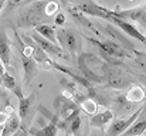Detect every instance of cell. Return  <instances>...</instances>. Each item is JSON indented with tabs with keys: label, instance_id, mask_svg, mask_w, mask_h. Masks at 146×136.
Listing matches in <instances>:
<instances>
[{
	"label": "cell",
	"instance_id": "1",
	"mask_svg": "<svg viewBox=\"0 0 146 136\" xmlns=\"http://www.w3.org/2000/svg\"><path fill=\"white\" fill-rule=\"evenodd\" d=\"M17 43L20 45L19 54L21 57V64H23V81L24 84H30L31 80L38 74L40 68H38V64L33 58V45L31 47L26 45L19 37H17Z\"/></svg>",
	"mask_w": 146,
	"mask_h": 136
},
{
	"label": "cell",
	"instance_id": "2",
	"mask_svg": "<svg viewBox=\"0 0 146 136\" xmlns=\"http://www.w3.org/2000/svg\"><path fill=\"white\" fill-rule=\"evenodd\" d=\"M36 108V92H31L29 96L19 95V118L21 121V128L29 126Z\"/></svg>",
	"mask_w": 146,
	"mask_h": 136
},
{
	"label": "cell",
	"instance_id": "3",
	"mask_svg": "<svg viewBox=\"0 0 146 136\" xmlns=\"http://www.w3.org/2000/svg\"><path fill=\"white\" fill-rule=\"evenodd\" d=\"M142 112H145V106H142V108H139L133 115H131L129 118H126V119H115V121H112L111 123H109V126H108V132H106V136H119L122 135L138 118H139V115L142 113Z\"/></svg>",
	"mask_w": 146,
	"mask_h": 136
},
{
	"label": "cell",
	"instance_id": "4",
	"mask_svg": "<svg viewBox=\"0 0 146 136\" xmlns=\"http://www.w3.org/2000/svg\"><path fill=\"white\" fill-rule=\"evenodd\" d=\"M88 41H91L92 44H95L97 47H99L101 52L108 58H122L126 55L123 47L112 40H105V41H98V40H94V38H88Z\"/></svg>",
	"mask_w": 146,
	"mask_h": 136
},
{
	"label": "cell",
	"instance_id": "5",
	"mask_svg": "<svg viewBox=\"0 0 146 136\" xmlns=\"http://www.w3.org/2000/svg\"><path fill=\"white\" fill-rule=\"evenodd\" d=\"M55 36H57V43L60 45V48L65 47L71 54H75L77 50H78V40H77V36L74 31L71 30H58L55 31Z\"/></svg>",
	"mask_w": 146,
	"mask_h": 136
},
{
	"label": "cell",
	"instance_id": "6",
	"mask_svg": "<svg viewBox=\"0 0 146 136\" xmlns=\"http://www.w3.org/2000/svg\"><path fill=\"white\" fill-rule=\"evenodd\" d=\"M31 37H33V40L36 41V44L37 47L47 55H52V57H64L65 54H64V51H62V48H60V45H55L52 44V43H50L47 41L46 38H43L41 36H38L36 31L31 34Z\"/></svg>",
	"mask_w": 146,
	"mask_h": 136
},
{
	"label": "cell",
	"instance_id": "7",
	"mask_svg": "<svg viewBox=\"0 0 146 136\" xmlns=\"http://www.w3.org/2000/svg\"><path fill=\"white\" fill-rule=\"evenodd\" d=\"M10 60H11V43L4 30L0 29V62L3 64L6 71L10 67Z\"/></svg>",
	"mask_w": 146,
	"mask_h": 136
},
{
	"label": "cell",
	"instance_id": "8",
	"mask_svg": "<svg viewBox=\"0 0 146 136\" xmlns=\"http://www.w3.org/2000/svg\"><path fill=\"white\" fill-rule=\"evenodd\" d=\"M75 9H77L81 14H84V16L88 14V16H95V17H101V19L109 20V16L105 13V7L99 6V4L94 3V1H87V3L78 4Z\"/></svg>",
	"mask_w": 146,
	"mask_h": 136
},
{
	"label": "cell",
	"instance_id": "9",
	"mask_svg": "<svg viewBox=\"0 0 146 136\" xmlns=\"http://www.w3.org/2000/svg\"><path fill=\"white\" fill-rule=\"evenodd\" d=\"M109 20H111L112 23H115L119 29H122L128 36H131V37H133V38H136V40H139V41H142V43H146V37L135 27V24H132V23H129V21H126V20L116 19V17H109Z\"/></svg>",
	"mask_w": 146,
	"mask_h": 136
},
{
	"label": "cell",
	"instance_id": "10",
	"mask_svg": "<svg viewBox=\"0 0 146 136\" xmlns=\"http://www.w3.org/2000/svg\"><path fill=\"white\" fill-rule=\"evenodd\" d=\"M20 129H21V121H20L19 115L16 112H13L11 115H9L6 123L3 125V131H1L0 136H13Z\"/></svg>",
	"mask_w": 146,
	"mask_h": 136
},
{
	"label": "cell",
	"instance_id": "11",
	"mask_svg": "<svg viewBox=\"0 0 146 136\" xmlns=\"http://www.w3.org/2000/svg\"><path fill=\"white\" fill-rule=\"evenodd\" d=\"M146 131V118H145V112H142L139 115V118L119 136H143Z\"/></svg>",
	"mask_w": 146,
	"mask_h": 136
},
{
	"label": "cell",
	"instance_id": "12",
	"mask_svg": "<svg viewBox=\"0 0 146 136\" xmlns=\"http://www.w3.org/2000/svg\"><path fill=\"white\" fill-rule=\"evenodd\" d=\"M34 31H36L38 36H41L43 38H46L47 41L58 45V43H57V36H55L57 29H55L54 26H51V24H37L36 29H34Z\"/></svg>",
	"mask_w": 146,
	"mask_h": 136
},
{
	"label": "cell",
	"instance_id": "13",
	"mask_svg": "<svg viewBox=\"0 0 146 136\" xmlns=\"http://www.w3.org/2000/svg\"><path fill=\"white\" fill-rule=\"evenodd\" d=\"M58 132V115H54L52 121L48 125H46L41 129H30V133L33 136H57Z\"/></svg>",
	"mask_w": 146,
	"mask_h": 136
},
{
	"label": "cell",
	"instance_id": "14",
	"mask_svg": "<svg viewBox=\"0 0 146 136\" xmlns=\"http://www.w3.org/2000/svg\"><path fill=\"white\" fill-rule=\"evenodd\" d=\"M1 85H3L6 90L11 91L16 96L21 95V88H20V85L17 84L16 78H14L9 71H6V72H4V75H3V81H1Z\"/></svg>",
	"mask_w": 146,
	"mask_h": 136
},
{
	"label": "cell",
	"instance_id": "15",
	"mask_svg": "<svg viewBox=\"0 0 146 136\" xmlns=\"http://www.w3.org/2000/svg\"><path fill=\"white\" fill-rule=\"evenodd\" d=\"M112 119H113V113L111 111L105 109V111H101V112H97L95 115H92L91 122L95 126H105V125H109L112 122Z\"/></svg>",
	"mask_w": 146,
	"mask_h": 136
},
{
	"label": "cell",
	"instance_id": "16",
	"mask_svg": "<svg viewBox=\"0 0 146 136\" xmlns=\"http://www.w3.org/2000/svg\"><path fill=\"white\" fill-rule=\"evenodd\" d=\"M126 99L129 101V102H132V103H136V102H142L143 99H145V91L143 88H141V87H138V85H133L129 92L126 94Z\"/></svg>",
	"mask_w": 146,
	"mask_h": 136
},
{
	"label": "cell",
	"instance_id": "17",
	"mask_svg": "<svg viewBox=\"0 0 146 136\" xmlns=\"http://www.w3.org/2000/svg\"><path fill=\"white\" fill-rule=\"evenodd\" d=\"M80 105H81V108H82L87 113H90V115H95L98 112L97 103H95L94 101H91V99H85V101H82Z\"/></svg>",
	"mask_w": 146,
	"mask_h": 136
},
{
	"label": "cell",
	"instance_id": "18",
	"mask_svg": "<svg viewBox=\"0 0 146 136\" xmlns=\"http://www.w3.org/2000/svg\"><path fill=\"white\" fill-rule=\"evenodd\" d=\"M80 128H81V116L78 115V116H75L70 123H68V131L71 132V133H78V131H80Z\"/></svg>",
	"mask_w": 146,
	"mask_h": 136
},
{
	"label": "cell",
	"instance_id": "19",
	"mask_svg": "<svg viewBox=\"0 0 146 136\" xmlns=\"http://www.w3.org/2000/svg\"><path fill=\"white\" fill-rule=\"evenodd\" d=\"M44 9H46V14H47V16H52V14H55L57 10H58V3H55V1L47 3V4L44 6Z\"/></svg>",
	"mask_w": 146,
	"mask_h": 136
},
{
	"label": "cell",
	"instance_id": "20",
	"mask_svg": "<svg viewBox=\"0 0 146 136\" xmlns=\"http://www.w3.org/2000/svg\"><path fill=\"white\" fill-rule=\"evenodd\" d=\"M65 23V14L64 13H57L55 16V26H62Z\"/></svg>",
	"mask_w": 146,
	"mask_h": 136
},
{
	"label": "cell",
	"instance_id": "21",
	"mask_svg": "<svg viewBox=\"0 0 146 136\" xmlns=\"http://www.w3.org/2000/svg\"><path fill=\"white\" fill-rule=\"evenodd\" d=\"M7 113H4V112H0V125H4L6 123V121H7Z\"/></svg>",
	"mask_w": 146,
	"mask_h": 136
},
{
	"label": "cell",
	"instance_id": "22",
	"mask_svg": "<svg viewBox=\"0 0 146 136\" xmlns=\"http://www.w3.org/2000/svg\"><path fill=\"white\" fill-rule=\"evenodd\" d=\"M4 72H6V68H4L3 64L0 62V85H1V81H3V75H4Z\"/></svg>",
	"mask_w": 146,
	"mask_h": 136
},
{
	"label": "cell",
	"instance_id": "23",
	"mask_svg": "<svg viewBox=\"0 0 146 136\" xmlns=\"http://www.w3.org/2000/svg\"><path fill=\"white\" fill-rule=\"evenodd\" d=\"M13 136H26V132H24V131H23V128H21V129H20L17 133H14Z\"/></svg>",
	"mask_w": 146,
	"mask_h": 136
},
{
	"label": "cell",
	"instance_id": "24",
	"mask_svg": "<svg viewBox=\"0 0 146 136\" xmlns=\"http://www.w3.org/2000/svg\"><path fill=\"white\" fill-rule=\"evenodd\" d=\"M3 6H4V1H0V11H1V9H3Z\"/></svg>",
	"mask_w": 146,
	"mask_h": 136
},
{
	"label": "cell",
	"instance_id": "25",
	"mask_svg": "<svg viewBox=\"0 0 146 136\" xmlns=\"http://www.w3.org/2000/svg\"><path fill=\"white\" fill-rule=\"evenodd\" d=\"M143 136H145V135H143Z\"/></svg>",
	"mask_w": 146,
	"mask_h": 136
}]
</instances>
